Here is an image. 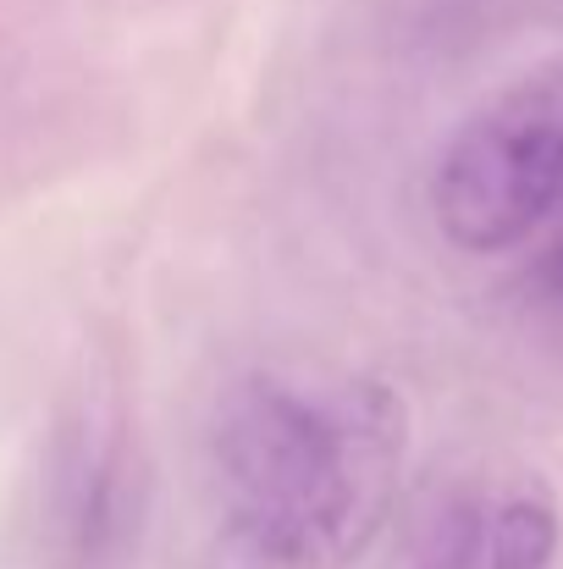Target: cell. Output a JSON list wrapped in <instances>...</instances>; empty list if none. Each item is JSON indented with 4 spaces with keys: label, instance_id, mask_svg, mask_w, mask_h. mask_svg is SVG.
<instances>
[{
    "label": "cell",
    "instance_id": "cell-1",
    "mask_svg": "<svg viewBox=\"0 0 563 569\" xmlns=\"http://www.w3.org/2000/svg\"><path fill=\"white\" fill-rule=\"evenodd\" d=\"M403 409L375 381L249 377L215 409V492L232 542L265 569L365 553L398 481Z\"/></svg>",
    "mask_w": 563,
    "mask_h": 569
},
{
    "label": "cell",
    "instance_id": "cell-2",
    "mask_svg": "<svg viewBox=\"0 0 563 569\" xmlns=\"http://www.w3.org/2000/svg\"><path fill=\"white\" fill-rule=\"evenodd\" d=\"M431 210L453 249H520L563 210V61L492 94L442 150Z\"/></svg>",
    "mask_w": 563,
    "mask_h": 569
},
{
    "label": "cell",
    "instance_id": "cell-3",
    "mask_svg": "<svg viewBox=\"0 0 563 569\" xmlns=\"http://www.w3.org/2000/svg\"><path fill=\"white\" fill-rule=\"evenodd\" d=\"M559 553V515L542 498H509L486 520V569H547Z\"/></svg>",
    "mask_w": 563,
    "mask_h": 569
},
{
    "label": "cell",
    "instance_id": "cell-4",
    "mask_svg": "<svg viewBox=\"0 0 563 569\" xmlns=\"http://www.w3.org/2000/svg\"><path fill=\"white\" fill-rule=\"evenodd\" d=\"M547 277H553V288H559V293H563V249H559V254H553V260H547Z\"/></svg>",
    "mask_w": 563,
    "mask_h": 569
}]
</instances>
